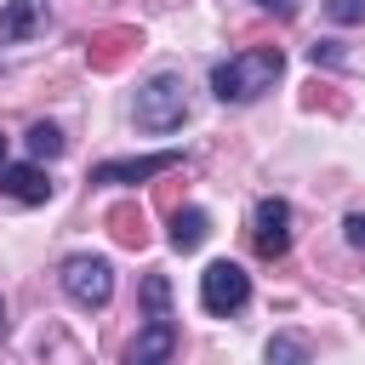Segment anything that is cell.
Returning <instances> with one entry per match:
<instances>
[{
	"mask_svg": "<svg viewBox=\"0 0 365 365\" xmlns=\"http://www.w3.org/2000/svg\"><path fill=\"white\" fill-rule=\"evenodd\" d=\"M51 6L46 0H6L0 6V46H17V40H34L46 29Z\"/></svg>",
	"mask_w": 365,
	"mask_h": 365,
	"instance_id": "ba28073f",
	"label": "cell"
},
{
	"mask_svg": "<svg viewBox=\"0 0 365 365\" xmlns=\"http://www.w3.org/2000/svg\"><path fill=\"white\" fill-rule=\"evenodd\" d=\"M251 245H257L262 262H274V257L291 251V205H285L279 194L257 200V211H251Z\"/></svg>",
	"mask_w": 365,
	"mask_h": 365,
	"instance_id": "5b68a950",
	"label": "cell"
},
{
	"mask_svg": "<svg viewBox=\"0 0 365 365\" xmlns=\"http://www.w3.org/2000/svg\"><path fill=\"white\" fill-rule=\"evenodd\" d=\"M279 68H285L279 46H251V51H234L228 63L211 68V91L222 103H251V97H262L279 80Z\"/></svg>",
	"mask_w": 365,
	"mask_h": 365,
	"instance_id": "6da1fadb",
	"label": "cell"
},
{
	"mask_svg": "<svg viewBox=\"0 0 365 365\" xmlns=\"http://www.w3.org/2000/svg\"><path fill=\"white\" fill-rule=\"evenodd\" d=\"M108 234H114L120 245L143 251V245H148V222H143V205H114V211H108Z\"/></svg>",
	"mask_w": 365,
	"mask_h": 365,
	"instance_id": "7c38bea8",
	"label": "cell"
},
{
	"mask_svg": "<svg viewBox=\"0 0 365 365\" xmlns=\"http://www.w3.org/2000/svg\"><path fill=\"white\" fill-rule=\"evenodd\" d=\"M268 365H308V342L302 336H274L268 342Z\"/></svg>",
	"mask_w": 365,
	"mask_h": 365,
	"instance_id": "5bb4252c",
	"label": "cell"
},
{
	"mask_svg": "<svg viewBox=\"0 0 365 365\" xmlns=\"http://www.w3.org/2000/svg\"><path fill=\"white\" fill-rule=\"evenodd\" d=\"M143 302H148V314L160 319V314H171V285H165V274H148L143 279Z\"/></svg>",
	"mask_w": 365,
	"mask_h": 365,
	"instance_id": "9a60e30c",
	"label": "cell"
},
{
	"mask_svg": "<svg viewBox=\"0 0 365 365\" xmlns=\"http://www.w3.org/2000/svg\"><path fill=\"white\" fill-rule=\"evenodd\" d=\"M182 120H188V97H182L177 74H154L137 86V125L143 131H177Z\"/></svg>",
	"mask_w": 365,
	"mask_h": 365,
	"instance_id": "7a4b0ae2",
	"label": "cell"
},
{
	"mask_svg": "<svg viewBox=\"0 0 365 365\" xmlns=\"http://www.w3.org/2000/svg\"><path fill=\"white\" fill-rule=\"evenodd\" d=\"M177 148H165V154H137V160H103L97 171H91V182H148V177H160V171H177Z\"/></svg>",
	"mask_w": 365,
	"mask_h": 365,
	"instance_id": "52a82bcc",
	"label": "cell"
},
{
	"mask_svg": "<svg viewBox=\"0 0 365 365\" xmlns=\"http://www.w3.org/2000/svg\"><path fill=\"white\" fill-rule=\"evenodd\" d=\"M131 46H137V29H103V34H91L86 57H91V68H120Z\"/></svg>",
	"mask_w": 365,
	"mask_h": 365,
	"instance_id": "30bf717a",
	"label": "cell"
},
{
	"mask_svg": "<svg viewBox=\"0 0 365 365\" xmlns=\"http://www.w3.org/2000/svg\"><path fill=\"white\" fill-rule=\"evenodd\" d=\"M0 165H6V137H0Z\"/></svg>",
	"mask_w": 365,
	"mask_h": 365,
	"instance_id": "ffe728a7",
	"label": "cell"
},
{
	"mask_svg": "<svg viewBox=\"0 0 365 365\" xmlns=\"http://www.w3.org/2000/svg\"><path fill=\"white\" fill-rule=\"evenodd\" d=\"M0 188L17 200V205H46L51 200V177L40 165H0Z\"/></svg>",
	"mask_w": 365,
	"mask_h": 365,
	"instance_id": "9c48e42d",
	"label": "cell"
},
{
	"mask_svg": "<svg viewBox=\"0 0 365 365\" xmlns=\"http://www.w3.org/2000/svg\"><path fill=\"white\" fill-rule=\"evenodd\" d=\"M348 245H354V251H365V211H354V217H348Z\"/></svg>",
	"mask_w": 365,
	"mask_h": 365,
	"instance_id": "e0dca14e",
	"label": "cell"
},
{
	"mask_svg": "<svg viewBox=\"0 0 365 365\" xmlns=\"http://www.w3.org/2000/svg\"><path fill=\"white\" fill-rule=\"evenodd\" d=\"M0 336H6V302H0Z\"/></svg>",
	"mask_w": 365,
	"mask_h": 365,
	"instance_id": "d6986e66",
	"label": "cell"
},
{
	"mask_svg": "<svg viewBox=\"0 0 365 365\" xmlns=\"http://www.w3.org/2000/svg\"><path fill=\"white\" fill-rule=\"evenodd\" d=\"M331 23H365V0H325Z\"/></svg>",
	"mask_w": 365,
	"mask_h": 365,
	"instance_id": "2e32d148",
	"label": "cell"
},
{
	"mask_svg": "<svg viewBox=\"0 0 365 365\" xmlns=\"http://www.w3.org/2000/svg\"><path fill=\"white\" fill-rule=\"evenodd\" d=\"M245 297H251V274L240 268V262H211L205 274H200V302H205V314H234V308H245Z\"/></svg>",
	"mask_w": 365,
	"mask_h": 365,
	"instance_id": "277c9868",
	"label": "cell"
},
{
	"mask_svg": "<svg viewBox=\"0 0 365 365\" xmlns=\"http://www.w3.org/2000/svg\"><path fill=\"white\" fill-rule=\"evenodd\" d=\"M29 154H34V160H57V154H63V131L46 125V120L29 125Z\"/></svg>",
	"mask_w": 365,
	"mask_h": 365,
	"instance_id": "4fadbf2b",
	"label": "cell"
},
{
	"mask_svg": "<svg viewBox=\"0 0 365 365\" xmlns=\"http://www.w3.org/2000/svg\"><path fill=\"white\" fill-rule=\"evenodd\" d=\"M205 234H211V217H205L200 205L171 211V245H177V251H200V245H205Z\"/></svg>",
	"mask_w": 365,
	"mask_h": 365,
	"instance_id": "8fae6325",
	"label": "cell"
},
{
	"mask_svg": "<svg viewBox=\"0 0 365 365\" xmlns=\"http://www.w3.org/2000/svg\"><path fill=\"white\" fill-rule=\"evenodd\" d=\"M63 291H68V302H80V308H103V302L114 297V268H108V257L74 251V257L63 262Z\"/></svg>",
	"mask_w": 365,
	"mask_h": 365,
	"instance_id": "3957f363",
	"label": "cell"
},
{
	"mask_svg": "<svg viewBox=\"0 0 365 365\" xmlns=\"http://www.w3.org/2000/svg\"><path fill=\"white\" fill-rule=\"evenodd\" d=\"M257 6H262V11H274V17H291V11H297V0H257Z\"/></svg>",
	"mask_w": 365,
	"mask_h": 365,
	"instance_id": "ac0fdd59",
	"label": "cell"
},
{
	"mask_svg": "<svg viewBox=\"0 0 365 365\" xmlns=\"http://www.w3.org/2000/svg\"><path fill=\"white\" fill-rule=\"evenodd\" d=\"M177 359V325H171V314H148V325L137 331V342H131V354H125V365H171Z\"/></svg>",
	"mask_w": 365,
	"mask_h": 365,
	"instance_id": "8992f818",
	"label": "cell"
}]
</instances>
